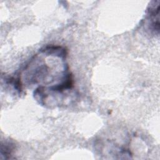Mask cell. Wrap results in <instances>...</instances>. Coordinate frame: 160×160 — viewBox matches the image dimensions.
Wrapping results in <instances>:
<instances>
[{
	"instance_id": "1",
	"label": "cell",
	"mask_w": 160,
	"mask_h": 160,
	"mask_svg": "<svg viewBox=\"0 0 160 160\" xmlns=\"http://www.w3.org/2000/svg\"><path fill=\"white\" fill-rule=\"evenodd\" d=\"M159 1H151L148 8L146 17L149 29L157 35L159 32Z\"/></svg>"
},
{
	"instance_id": "2",
	"label": "cell",
	"mask_w": 160,
	"mask_h": 160,
	"mask_svg": "<svg viewBox=\"0 0 160 160\" xmlns=\"http://www.w3.org/2000/svg\"><path fill=\"white\" fill-rule=\"evenodd\" d=\"M15 149L14 143L10 139L6 140L1 143V159H9Z\"/></svg>"
}]
</instances>
